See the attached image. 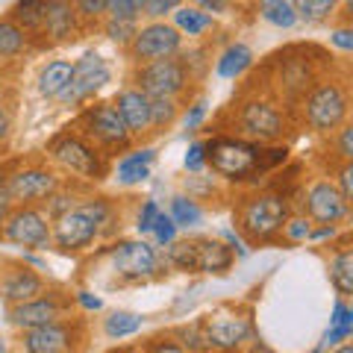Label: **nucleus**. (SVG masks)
Instances as JSON below:
<instances>
[{"instance_id":"obj_38","label":"nucleus","mask_w":353,"mask_h":353,"mask_svg":"<svg viewBox=\"0 0 353 353\" xmlns=\"http://www.w3.org/2000/svg\"><path fill=\"white\" fill-rule=\"evenodd\" d=\"M153 236H157V241L159 245H174V239H176V224H174V218L171 215H165V212H159V218H157V224H153Z\"/></svg>"},{"instance_id":"obj_12","label":"nucleus","mask_w":353,"mask_h":353,"mask_svg":"<svg viewBox=\"0 0 353 353\" xmlns=\"http://www.w3.org/2000/svg\"><path fill=\"white\" fill-rule=\"evenodd\" d=\"M112 265L124 280H145L157 274L159 256L148 241H121L112 248Z\"/></svg>"},{"instance_id":"obj_21","label":"nucleus","mask_w":353,"mask_h":353,"mask_svg":"<svg viewBox=\"0 0 353 353\" xmlns=\"http://www.w3.org/2000/svg\"><path fill=\"white\" fill-rule=\"evenodd\" d=\"M41 292H44V283H41L39 274H32V271H15V274H9V277L3 280V285H0V294H3L12 306L27 303V301H36Z\"/></svg>"},{"instance_id":"obj_18","label":"nucleus","mask_w":353,"mask_h":353,"mask_svg":"<svg viewBox=\"0 0 353 353\" xmlns=\"http://www.w3.org/2000/svg\"><path fill=\"white\" fill-rule=\"evenodd\" d=\"M80 30V12L71 0H48V24H44V36L53 41H68L74 32Z\"/></svg>"},{"instance_id":"obj_14","label":"nucleus","mask_w":353,"mask_h":353,"mask_svg":"<svg viewBox=\"0 0 353 353\" xmlns=\"http://www.w3.org/2000/svg\"><path fill=\"white\" fill-rule=\"evenodd\" d=\"M239 124H241V130H245L250 139H259V141L280 139L283 130H285V121L277 112V106H271L265 101H250V103L241 106Z\"/></svg>"},{"instance_id":"obj_48","label":"nucleus","mask_w":353,"mask_h":353,"mask_svg":"<svg viewBox=\"0 0 353 353\" xmlns=\"http://www.w3.org/2000/svg\"><path fill=\"white\" fill-rule=\"evenodd\" d=\"M9 201H12V197H9V189L0 183V224H3L6 215H9Z\"/></svg>"},{"instance_id":"obj_7","label":"nucleus","mask_w":353,"mask_h":353,"mask_svg":"<svg viewBox=\"0 0 353 353\" xmlns=\"http://www.w3.org/2000/svg\"><path fill=\"white\" fill-rule=\"evenodd\" d=\"M0 233H3L6 241L21 245V248H48L53 241L50 221L32 206H21L15 212H9Z\"/></svg>"},{"instance_id":"obj_50","label":"nucleus","mask_w":353,"mask_h":353,"mask_svg":"<svg viewBox=\"0 0 353 353\" xmlns=\"http://www.w3.org/2000/svg\"><path fill=\"white\" fill-rule=\"evenodd\" d=\"M9 130H12V118H9L3 109H0V139H6V136H9Z\"/></svg>"},{"instance_id":"obj_24","label":"nucleus","mask_w":353,"mask_h":353,"mask_svg":"<svg viewBox=\"0 0 353 353\" xmlns=\"http://www.w3.org/2000/svg\"><path fill=\"white\" fill-rule=\"evenodd\" d=\"M150 162H153V150H136V153H130V157H124L118 162V180L121 183H145L148 176H150Z\"/></svg>"},{"instance_id":"obj_2","label":"nucleus","mask_w":353,"mask_h":353,"mask_svg":"<svg viewBox=\"0 0 353 353\" xmlns=\"http://www.w3.org/2000/svg\"><path fill=\"white\" fill-rule=\"evenodd\" d=\"M168 262L189 274H224L233 265V253L215 239H185L168 245Z\"/></svg>"},{"instance_id":"obj_17","label":"nucleus","mask_w":353,"mask_h":353,"mask_svg":"<svg viewBox=\"0 0 353 353\" xmlns=\"http://www.w3.org/2000/svg\"><path fill=\"white\" fill-rule=\"evenodd\" d=\"M206 336H209V345L236 347L250 336V321L233 312H215L206 321Z\"/></svg>"},{"instance_id":"obj_40","label":"nucleus","mask_w":353,"mask_h":353,"mask_svg":"<svg viewBox=\"0 0 353 353\" xmlns=\"http://www.w3.org/2000/svg\"><path fill=\"white\" fill-rule=\"evenodd\" d=\"M157 218H159V206L157 201H148L145 206H141V212H139V233H153V224H157Z\"/></svg>"},{"instance_id":"obj_52","label":"nucleus","mask_w":353,"mask_h":353,"mask_svg":"<svg viewBox=\"0 0 353 353\" xmlns=\"http://www.w3.org/2000/svg\"><path fill=\"white\" fill-rule=\"evenodd\" d=\"M341 12H345L353 21V0H345V3H341Z\"/></svg>"},{"instance_id":"obj_10","label":"nucleus","mask_w":353,"mask_h":353,"mask_svg":"<svg viewBox=\"0 0 353 353\" xmlns=\"http://www.w3.org/2000/svg\"><path fill=\"white\" fill-rule=\"evenodd\" d=\"M50 153L62 168H68L74 174L92 176V180H103V174H106L101 153H97L92 145H85L80 136H59L50 145Z\"/></svg>"},{"instance_id":"obj_3","label":"nucleus","mask_w":353,"mask_h":353,"mask_svg":"<svg viewBox=\"0 0 353 353\" xmlns=\"http://www.w3.org/2000/svg\"><path fill=\"white\" fill-rule=\"evenodd\" d=\"M289 221V206L280 194H256L241 206L239 224L253 241H268L280 233Z\"/></svg>"},{"instance_id":"obj_53","label":"nucleus","mask_w":353,"mask_h":353,"mask_svg":"<svg viewBox=\"0 0 353 353\" xmlns=\"http://www.w3.org/2000/svg\"><path fill=\"white\" fill-rule=\"evenodd\" d=\"M336 353H353V341H350V345H341Z\"/></svg>"},{"instance_id":"obj_46","label":"nucleus","mask_w":353,"mask_h":353,"mask_svg":"<svg viewBox=\"0 0 353 353\" xmlns=\"http://www.w3.org/2000/svg\"><path fill=\"white\" fill-rule=\"evenodd\" d=\"M189 3H192V6H197V9H203V12L218 15V12H227L230 0H189Z\"/></svg>"},{"instance_id":"obj_23","label":"nucleus","mask_w":353,"mask_h":353,"mask_svg":"<svg viewBox=\"0 0 353 353\" xmlns=\"http://www.w3.org/2000/svg\"><path fill=\"white\" fill-rule=\"evenodd\" d=\"M74 65L68 59H53L41 68L39 74V94L41 97H59L65 92V85L71 83Z\"/></svg>"},{"instance_id":"obj_47","label":"nucleus","mask_w":353,"mask_h":353,"mask_svg":"<svg viewBox=\"0 0 353 353\" xmlns=\"http://www.w3.org/2000/svg\"><path fill=\"white\" fill-rule=\"evenodd\" d=\"M203 115H206V106H203V103H194V106H192V112H185V127L194 130V127L203 121Z\"/></svg>"},{"instance_id":"obj_32","label":"nucleus","mask_w":353,"mask_h":353,"mask_svg":"<svg viewBox=\"0 0 353 353\" xmlns=\"http://www.w3.org/2000/svg\"><path fill=\"white\" fill-rule=\"evenodd\" d=\"M176 115H180L176 97H150V127L168 130L176 121Z\"/></svg>"},{"instance_id":"obj_28","label":"nucleus","mask_w":353,"mask_h":353,"mask_svg":"<svg viewBox=\"0 0 353 353\" xmlns=\"http://www.w3.org/2000/svg\"><path fill=\"white\" fill-rule=\"evenodd\" d=\"M292 6L303 24H324L339 12V0H292Z\"/></svg>"},{"instance_id":"obj_27","label":"nucleus","mask_w":353,"mask_h":353,"mask_svg":"<svg viewBox=\"0 0 353 353\" xmlns=\"http://www.w3.org/2000/svg\"><path fill=\"white\" fill-rule=\"evenodd\" d=\"M171 18H174V27L180 30L183 36H203V32L215 24V18L197 6H180Z\"/></svg>"},{"instance_id":"obj_25","label":"nucleus","mask_w":353,"mask_h":353,"mask_svg":"<svg viewBox=\"0 0 353 353\" xmlns=\"http://www.w3.org/2000/svg\"><path fill=\"white\" fill-rule=\"evenodd\" d=\"M259 18L268 21L277 30H292L297 24V12L292 6V0H256Z\"/></svg>"},{"instance_id":"obj_49","label":"nucleus","mask_w":353,"mask_h":353,"mask_svg":"<svg viewBox=\"0 0 353 353\" xmlns=\"http://www.w3.org/2000/svg\"><path fill=\"white\" fill-rule=\"evenodd\" d=\"M77 301H80L85 309H101L103 306L101 297H94V294H88V292H80V294H77Z\"/></svg>"},{"instance_id":"obj_33","label":"nucleus","mask_w":353,"mask_h":353,"mask_svg":"<svg viewBox=\"0 0 353 353\" xmlns=\"http://www.w3.org/2000/svg\"><path fill=\"white\" fill-rule=\"evenodd\" d=\"M103 32L109 36V41L121 44V48H130L132 39L139 36V21H115V18H106L103 21Z\"/></svg>"},{"instance_id":"obj_19","label":"nucleus","mask_w":353,"mask_h":353,"mask_svg":"<svg viewBox=\"0 0 353 353\" xmlns=\"http://www.w3.org/2000/svg\"><path fill=\"white\" fill-rule=\"evenodd\" d=\"M9 318H12V324L24 327V330H36V327L57 324L59 306H57V301H50V297H36V301H27V303L12 306Z\"/></svg>"},{"instance_id":"obj_41","label":"nucleus","mask_w":353,"mask_h":353,"mask_svg":"<svg viewBox=\"0 0 353 353\" xmlns=\"http://www.w3.org/2000/svg\"><path fill=\"white\" fill-rule=\"evenodd\" d=\"M203 165H206V145L203 141H194L189 153H185V168L197 174V171H203Z\"/></svg>"},{"instance_id":"obj_20","label":"nucleus","mask_w":353,"mask_h":353,"mask_svg":"<svg viewBox=\"0 0 353 353\" xmlns=\"http://www.w3.org/2000/svg\"><path fill=\"white\" fill-rule=\"evenodd\" d=\"M24 345H27V353H65L71 347V336L65 327L48 324V327L27 330Z\"/></svg>"},{"instance_id":"obj_13","label":"nucleus","mask_w":353,"mask_h":353,"mask_svg":"<svg viewBox=\"0 0 353 353\" xmlns=\"http://www.w3.org/2000/svg\"><path fill=\"white\" fill-rule=\"evenodd\" d=\"M85 127L88 132L101 141L103 148H127L130 145V136L132 132L127 130L124 118L115 109V103H97L85 112Z\"/></svg>"},{"instance_id":"obj_34","label":"nucleus","mask_w":353,"mask_h":353,"mask_svg":"<svg viewBox=\"0 0 353 353\" xmlns=\"http://www.w3.org/2000/svg\"><path fill=\"white\" fill-rule=\"evenodd\" d=\"M141 330V318L132 315V312H112L106 318V333L112 339H124V336H132Z\"/></svg>"},{"instance_id":"obj_1","label":"nucleus","mask_w":353,"mask_h":353,"mask_svg":"<svg viewBox=\"0 0 353 353\" xmlns=\"http://www.w3.org/2000/svg\"><path fill=\"white\" fill-rule=\"evenodd\" d=\"M285 159V148L280 150H262L259 145L241 139H212L206 145V162L212 165V171L227 176V180H245V176L265 171L271 165Z\"/></svg>"},{"instance_id":"obj_35","label":"nucleus","mask_w":353,"mask_h":353,"mask_svg":"<svg viewBox=\"0 0 353 353\" xmlns=\"http://www.w3.org/2000/svg\"><path fill=\"white\" fill-rule=\"evenodd\" d=\"M171 218L176 227H194L201 221V206L192 197H174L171 201Z\"/></svg>"},{"instance_id":"obj_22","label":"nucleus","mask_w":353,"mask_h":353,"mask_svg":"<svg viewBox=\"0 0 353 353\" xmlns=\"http://www.w3.org/2000/svg\"><path fill=\"white\" fill-rule=\"evenodd\" d=\"M9 18H12L27 36L44 32V24H48V0H15L12 9H9Z\"/></svg>"},{"instance_id":"obj_30","label":"nucleus","mask_w":353,"mask_h":353,"mask_svg":"<svg viewBox=\"0 0 353 353\" xmlns=\"http://www.w3.org/2000/svg\"><path fill=\"white\" fill-rule=\"evenodd\" d=\"M330 280L341 294H353V250H341L330 262Z\"/></svg>"},{"instance_id":"obj_26","label":"nucleus","mask_w":353,"mask_h":353,"mask_svg":"<svg viewBox=\"0 0 353 353\" xmlns=\"http://www.w3.org/2000/svg\"><path fill=\"white\" fill-rule=\"evenodd\" d=\"M253 62V53L250 48H245V44H230V48L221 53L218 59V77H224V80H236V77H241Z\"/></svg>"},{"instance_id":"obj_39","label":"nucleus","mask_w":353,"mask_h":353,"mask_svg":"<svg viewBox=\"0 0 353 353\" xmlns=\"http://www.w3.org/2000/svg\"><path fill=\"white\" fill-rule=\"evenodd\" d=\"M77 6V12L85 21H97V18H106V0H71Z\"/></svg>"},{"instance_id":"obj_43","label":"nucleus","mask_w":353,"mask_h":353,"mask_svg":"<svg viewBox=\"0 0 353 353\" xmlns=\"http://www.w3.org/2000/svg\"><path fill=\"white\" fill-rule=\"evenodd\" d=\"M339 189H341V194H345L347 197V201L353 203V162H345V165H341V168H339Z\"/></svg>"},{"instance_id":"obj_36","label":"nucleus","mask_w":353,"mask_h":353,"mask_svg":"<svg viewBox=\"0 0 353 353\" xmlns=\"http://www.w3.org/2000/svg\"><path fill=\"white\" fill-rule=\"evenodd\" d=\"M141 12H145V0H106V18L139 21Z\"/></svg>"},{"instance_id":"obj_45","label":"nucleus","mask_w":353,"mask_h":353,"mask_svg":"<svg viewBox=\"0 0 353 353\" xmlns=\"http://www.w3.org/2000/svg\"><path fill=\"white\" fill-rule=\"evenodd\" d=\"M336 145H339L341 157H345L347 162H353V124L339 132V141H336Z\"/></svg>"},{"instance_id":"obj_11","label":"nucleus","mask_w":353,"mask_h":353,"mask_svg":"<svg viewBox=\"0 0 353 353\" xmlns=\"http://www.w3.org/2000/svg\"><path fill=\"white\" fill-rule=\"evenodd\" d=\"M306 212L318 224H339L350 215V201L336 183H327V180H318L312 189L306 192Z\"/></svg>"},{"instance_id":"obj_8","label":"nucleus","mask_w":353,"mask_h":353,"mask_svg":"<svg viewBox=\"0 0 353 353\" xmlns=\"http://www.w3.org/2000/svg\"><path fill=\"white\" fill-rule=\"evenodd\" d=\"M347 115V97L336 83H321L306 97V121L315 132L336 130Z\"/></svg>"},{"instance_id":"obj_15","label":"nucleus","mask_w":353,"mask_h":353,"mask_svg":"<svg viewBox=\"0 0 353 353\" xmlns=\"http://www.w3.org/2000/svg\"><path fill=\"white\" fill-rule=\"evenodd\" d=\"M9 197L18 203H32V201H44L57 192V176L48 168H24L9 176L6 183Z\"/></svg>"},{"instance_id":"obj_31","label":"nucleus","mask_w":353,"mask_h":353,"mask_svg":"<svg viewBox=\"0 0 353 353\" xmlns=\"http://www.w3.org/2000/svg\"><path fill=\"white\" fill-rule=\"evenodd\" d=\"M330 333H327V345H339L347 336H353V309L347 303H336L333 318H330Z\"/></svg>"},{"instance_id":"obj_29","label":"nucleus","mask_w":353,"mask_h":353,"mask_svg":"<svg viewBox=\"0 0 353 353\" xmlns=\"http://www.w3.org/2000/svg\"><path fill=\"white\" fill-rule=\"evenodd\" d=\"M27 48V32L12 18H0V59H12Z\"/></svg>"},{"instance_id":"obj_44","label":"nucleus","mask_w":353,"mask_h":353,"mask_svg":"<svg viewBox=\"0 0 353 353\" xmlns=\"http://www.w3.org/2000/svg\"><path fill=\"white\" fill-rule=\"evenodd\" d=\"M330 41H333L339 50L353 53V27H336L333 32H330Z\"/></svg>"},{"instance_id":"obj_42","label":"nucleus","mask_w":353,"mask_h":353,"mask_svg":"<svg viewBox=\"0 0 353 353\" xmlns=\"http://www.w3.org/2000/svg\"><path fill=\"white\" fill-rule=\"evenodd\" d=\"M285 236H289L292 241H301V239H309V233H312V227H309V221L306 218H292V221H285Z\"/></svg>"},{"instance_id":"obj_54","label":"nucleus","mask_w":353,"mask_h":353,"mask_svg":"<svg viewBox=\"0 0 353 353\" xmlns=\"http://www.w3.org/2000/svg\"><path fill=\"white\" fill-rule=\"evenodd\" d=\"M0 109H3V85H0Z\"/></svg>"},{"instance_id":"obj_16","label":"nucleus","mask_w":353,"mask_h":353,"mask_svg":"<svg viewBox=\"0 0 353 353\" xmlns=\"http://www.w3.org/2000/svg\"><path fill=\"white\" fill-rule=\"evenodd\" d=\"M115 109L124 118L127 130L132 136H141V132L150 130V94H145L141 88H124L118 97H115Z\"/></svg>"},{"instance_id":"obj_51","label":"nucleus","mask_w":353,"mask_h":353,"mask_svg":"<svg viewBox=\"0 0 353 353\" xmlns=\"http://www.w3.org/2000/svg\"><path fill=\"white\" fill-rule=\"evenodd\" d=\"M153 353H183V347L171 345V341H162V345H157V347H153Z\"/></svg>"},{"instance_id":"obj_37","label":"nucleus","mask_w":353,"mask_h":353,"mask_svg":"<svg viewBox=\"0 0 353 353\" xmlns=\"http://www.w3.org/2000/svg\"><path fill=\"white\" fill-rule=\"evenodd\" d=\"M180 6H183V0H145V12H141V18L162 21V18L174 15Z\"/></svg>"},{"instance_id":"obj_4","label":"nucleus","mask_w":353,"mask_h":353,"mask_svg":"<svg viewBox=\"0 0 353 353\" xmlns=\"http://www.w3.org/2000/svg\"><path fill=\"white\" fill-rule=\"evenodd\" d=\"M183 48V32L174 24L165 21H150V24L139 27V36L130 44V57L139 65L148 62H159V59H171L176 57Z\"/></svg>"},{"instance_id":"obj_5","label":"nucleus","mask_w":353,"mask_h":353,"mask_svg":"<svg viewBox=\"0 0 353 353\" xmlns=\"http://www.w3.org/2000/svg\"><path fill=\"white\" fill-rule=\"evenodd\" d=\"M109 77H112V71H109V65L101 53H83V57L74 62L71 83L65 85V92L57 97V101H62L65 106L83 103L94 92H101V88L109 83Z\"/></svg>"},{"instance_id":"obj_9","label":"nucleus","mask_w":353,"mask_h":353,"mask_svg":"<svg viewBox=\"0 0 353 353\" xmlns=\"http://www.w3.org/2000/svg\"><path fill=\"white\" fill-rule=\"evenodd\" d=\"M97 236H101V224H97L83 206H74L65 215L53 218V241H57V248L65 253L88 248Z\"/></svg>"},{"instance_id":"obj_6","label":"nucleus","mask_w":353,"mask_h":353,"mask_svg":"<svg viewBox=\"0 0 353 353\" xmlns=\"http://www.w3.org/2000/svg\"><path fill=\"white\" fill-rule=\"evenodd\" d=\"M185 83H189V71H185V62L176 57L139 65L136 71V88L150 97H176Z\"/></svg>"}]
</instances>
